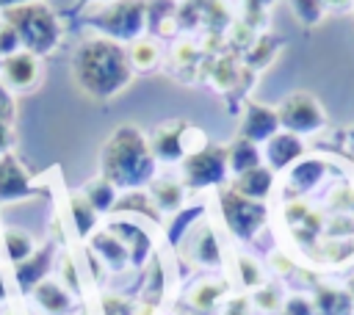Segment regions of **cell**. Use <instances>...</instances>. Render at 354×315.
I'll return each instance as SVG.
<instances>
[{
	"mask_svg": "<svg viewBox=\"0 0 354 315\" xmlns=\"http://www.w3.org/2000/svg\"><path fill=\"white\" fill-rule=\"evenodd\" d=\"M0 66H3V55H0Z\"/></svg>",
	"mask_w": 354,
	"mask_h": 315,
	"instance_id": "obj_38",
	"label": "cell"
},
{
	"mask_svg": "<svg viewBox=\"0 0 354 315\" xmlns=\"http://www.w3.org/2000/svg\"><path fill=\"white\" fill-rule=\"evenodd\" d=\"M0 19L17 30L22 50H28L39 58L53 52L61 41V22L53 14V8H47L44 3H28V6H17V8H6Z\"/></svg>",
	"mask_w": 354,
	"mask_h": 315,
	"instance_id": "obj_3",
	"label": "cell"
},
{
	"mask_svg": "<svg viewBox=\"0 0 354 315\" xmlns=\"http://www.w3.org/2000/svg\"><path fill=\"white\" fill-rule=\"evenodd\" d=\"M279 133V116H277V108H266V105H257V102H249L246 105V113L241 119V130L238 135L257 144V141H268L271 135Z\"/></svg>",
	"mask_w": 354,
	"mask_h": 315,
	"instance_id": "obj_9",
	"label": "cell"
},
{
	"mask_svg": "<svg viewBox=\"0 0 354 315\" xmlns=\"http://www.w3.org/2000/svg\"><path fill=\"white\" fill-rule=\"evenodd\" d=\"M88 25H94L105 39L113 41H136L141 39V30L147 25V3L144 0H111L102 3L94 14L86 17Z\"/></svg>",
	"mask_w": 354,
	"mask_h": 315,
	"instance_id": "obj_4",
	"label": "cell"
},
{
	"mask_svg": "<svg viewBox=\"0 0 354 315\" xmlns=\"http://www.w3.org/2000/svg\"><path fill=\"white\" fill-rule=\"evenodd\" d=\"M196 260L205 262V265H216V262L221 260V257H218V249H216V238H213L210 229L202 232V246L196 249Z\"/></svg>",
	"mask_w": 354,
	"mask_h": 315,
	"instance_id": "obj_27",
	"label": "cell"
},
{
	"mask_svg": "<svg viewBox=\"0 0 354 315\" xmlns=\"http://www.w3.org/2000/svg\"><path fill=\"white\" fill-rule=\"evenodd\" d=\"M304 152V144L299 135L293 133H277L266 141V160H268V169H288L290 163H296Z\"/></svg>",
	"mask_w": 354,
	"mask_h": 315,
	"instance_id": "obj_11",
	"label": "cell"
},
{
	"mask_svg": "<svg viewBox=\"0 0 354 315\" xmlns=\"http://www.w3.org/2000/svg\"><path fill=\"white\" fill-rule=\"evenodd\" d=\"M50 268V249L33 251V257H28L25 262L17 265V282L22 290H33L39 282H44V274Z\"/></svg>",
	"mask_w": 354,
	"mask_h": 315,
	"instance_id": "obj_16",
	"label": "cell"
},
{
	"mask_svg": "<svg viewBox=\"0 0 354 315\" xmlns=\"http://www.w3.org/2000/svg\"><path fill=\"white\" fill-rule=\"evenodd\" d=\"M28 3H39V0H0V11L17 8V6H28Z\"/></svg>",
	"mask_w": 354,
	"mask_h": 315,
	"instance_id": "obj_33",
	"label": "cell"
},
{
	"mask_svg": "<svg viewBox=\"0 0 354 315\" xmlns=\"http://www.w3.org/2000/svg\"><path fill=\"white\" fill-rule=\"evenodd\" d=\"M277 116H279V127H285L293 135H307V133H318L326 124L324 108L321 102L307 94V91H293L288 94L279 105H277Z\"/></svg>",
	"mask_w": 354,
	"mask_h": 315,
	"instance_id": "obj_5",
	"label": "cell"
},
{
	"mask_svg": "<svg viewBox=\"0 0 354 315\" xmlns=\"http://www.w3.org/2000/svg\"><path fill=\"white\" fill-rule=\"evenodd\" d=\"M3 251H6V257H8L14 265H19V262H25L28 257H33L36 243H33V238H30L25 229H6V232H3Z\"/></svg>",
	"mask_w": 354,
	"mask_h": 315,
	"instance_id": "obj_18",
	"label": "cell"
},
{
	"mask_svg": "<svg viewBox=\"0 0 354 315\" xmlns=\"http://www.w3.org/2000/svg\"><path fill=\"white\" fill-rule=\"evenodd\" d=\"M288 3L301 25H318L324 19V11H326L324 0H288Z\"/></svg>",
	"mask_w": 354,
	"mask_h": 315,
	"instance_id": "obj_23",
	"label": "cell"
},
{
	"mask_svg": "<svg viewBox=\"0 0 354 315\" xmlns=\"http://www.w3.org/2000/svg\"><path fill=\"white\" fill-rule=\"evenodd\" d=\"M11 144H14V130H11V124L0 122V155H8Z\"/></svg>",
	"mask_w": 354,
	"mask_h": 315,
	"instance_id": "obj_31",
	"label": "cell"
},
{
	"mask_svg": "<svg viewBox=\"0 0 354 315\" xmlns=\"http://www.w3.org/2000/svg\"><path fill=\"white\" fill-rule=\"evenodd\" d=\"M224 171H227V149L221 146H205L183 160V177L191 188L216 185L224 180Z\"/></svg>",
	"mask_w": 354,
	"mask_h": 315,
	"instance_id": "obj_6",
	"label": "cell"
},
{
	"mask_svg": "<svg viewBox=\"0 0 354 315\" xmlns=\"http://www.w3.org/2000/svg\"><path fill=\"white\" fill-rule=\"evenodd\" d=\"M14 113H17V105H14V91H8V88L0 83V122L14 124Z\"/></svg>",
	"mask_w": 354,
	"mask_h": 315,
	"instance_id": "obj_28",
	"label": "cell"
},
{
	"mask_svg": "<svg viewBox=\"0 0 354 315\" xmlns=\"http://www.w3.org/2000/svg\"><path fill=\"white\" fill-rule=\"evenodd\" d=\"M152 199L160 210H177L183 204V185L174 180H155L152 182Z\"/></svg>",
	"mask_w": 354,
	"mask_h": 315,
	"instance_id": "obj_21",
	"label": "cell"
},
{
	"mask_svg": "<svg viewBox=\"0 0 354 315\" xmlns=\"http://www.w3.org/2000/svg\"><path fill=\"white\" fill-rule=\"evenodd\" d=\"M97 3H111V0H97Z\"/></svg>",
	"mask_w": 354,
	"mask_h": 315,
	"instance_id": "obj_37",
	"label": "cell"
},
{
	"mask_svg": "<svg viewBox=\"0 0 354 315\" xmlns=\"http://www.w3.org/2000/svg\"><path fill=\"white\" fill-rule=\"evenodd\" d=\"M221 204H224V218H227V227L241 235V238H249L266 218V210L252 202V199H243L241 193L235 191H224L221 196Z\"/></svg>",
	"mask_w": 354,
	"mask_h": 315,
	"instance_id": "obj_8",
	"label": "cell"
},
{
	"mask_svg": "<svg viewBox=\"0 0 354 315\" xmlns=\"http://www.w3.org/2000/svg\"><path fill=\"white\" fill-rule=\"evenodd\" d=\"M72 77L80 94L105 102L122 94L133 80V66L127 50L105 36L86 39L72 55Z\"/></svg>",
	"mask_w": 354,
	"mask_h": 315,
	"instance_id": "obj_1",
	"label": "cell"
},
{
	"mask_svg": "<svg viewBox=\"0 0 354 315\" xmlns=\"http://www.w3.org/2000/svg\"><path fill=\"white\" fill-rule=\"evenodd\" d=\"M72 218H75V227L80 235H88L94 229V221H97V210L88 204V199L80 193V196H72Z\"/></svg>",
	"mask_w": 354,
	"mask_h": 315,
	"instance_id": "obj_22",
	"label": "cell"
},
{
	"mask_svg": "<svg viewBox=\"0 0 354 315\" xmlns=\"http://www.w3.org/2000/svg\"><path fill=\"white\" fill-rule=\"evenodd\" d=\"M313 312H315V307L301 296H290L282 304V315H313Z\"/></svg>",
	"mask_w": 354,
	"mask_h": 315,
	"instance_id": "obj_29",
	"label": "cell"
},
{
	"mask_svg": "<svg viewBox=\"0 0 354 315\" xmlns=\"http://www.w3.org/2000/svg\"><path fill=\"white\" fill-rule=\"evenodd\" d=\"M271 188H274V171L266 169V166H257V169H252V171L238 174V180H235V185H232L235 193H241L243 199H252V202L266 199V196L271 193Z\"/></svg>",
	"mask_w": 354,
	"mask_h": 315,
	"instance_id": "obj_12",
	"label": "cell"
},
{
	"mask_svg": "<svg viewBox=\"0 0 354 315\" xmlns=\"http://www.w3.org/2000/svg\"><path fill=\"white\" fill-rule=\"evenodd\" d=\"M33 298L39 301L41 309H47V312H53V315H61V312H66V309L72 307L69 293H66L58 282H53V279L39 282V285L33 287Z\"/></svg>",
	"mask_w": 354,
	"mask_h": 315,
	"instance_id": "obj_14",
	"label": "cell"
},
{
	"mask_svg": "<svg viewBox=\"0 0 354 315\" xmlns=\"http://www.w3.org/2000/svg\"><path fill=\"white\" fill-rule=\"evenodd\" d=\"M183 124H177V122H171V124H163V127H158L155 130V135H152V141H149V149H152V155L158 158V160H177V158H183V144H185V138H183Z\"/></svg>",
	"mask_w": 354,
	"mask_h": 315,
	"instance_id": "obj_13",
	"label": "cell"
},
{
	"mask_svg": "<svg viewBox=\"0 0 354 315\" xmlns=\"http://www.w3.org/2000/svg\"><path fill=\"white\" fill-rule=\"evenodd\" d=\"M313 307L321 315H351L354 312L351 296L346 290H340V287H318Z\"/></svg>",
	"mask_w": 354,
	"mask_h": 315,
	"instance_id": "obj_17",
	"label": "cell"
},
{
	"mask_svg": "<svg viewBox=\"0 0 354 315\" xmlns=\"http://www.w3.org/2000/svg\"><path fill=\"white\" fill-rule=\"evenodd\" d=\"M243 3H246V8H249V11H263L271 0H243Z\"/></svg>",
	"mask_w": 354,
	"mask_h": 315,
	"instance_id": "obj_34",
	"label": "cell"
},
{
	"mask_svg": "<svg viewBox=\"0 0 354 315\" xmlns=\"http://www.w3.org/2000/svg\"><path fill=\"white\" fill-rule=\"evenodd\" d=\"M100 171L113 188H138L152 180L155 155L144 133L133 124L116 127L100 149Z\"/></svg>",
	"mask_w": 354,
	"mask_h": 315,
	"instance_id": "obj_2",
	"label": "cell"
},
{
	"mask_svg": "<svg viewBox=\"0 0 354 315\" xmlns=\"http://www.w3.org/2000/svg\"><path fill=\"white\" fill-rule=\"evenodd\" d=\"M246 307H249V304H246V298H235V301L230 304V312H241V309L246 312Z\"/></svg>",
	"mask_w": 354,
	"mask_h": 315,
	"instance_id": "obj_35",
	"label": "cell"
},
{
	"mask_svg": "<svg viewBox=\"0 0 354 315\" xmlns=\"http://www.w3.org/2000/svg\"><path fill=\"white\" fill-rule=\"evenodd\" d=\"M348 296H351V304H354V279H351V285H348Z\"/></svg>",
	"mask_w": 354,
	"mask_h": 315,
	"instance_id": "obj_36",
	"label": "cell"
},
{
	"mask_svg": "<svg viewBox=\"0 0 354 315\" xmlns=\"http://www.w3.org/2000/svg\"><path fill=\"white\" fill-rule=\"evenodd\" d=\"M324 6L326 8H335V11H346V8L354 6V0H324Z\"/></svg>",
	"mask_w": 354,
	"mask_h": 315,
	"instance_id": "obj_32",
	"label": "cell"
},
{
	"mask_svg": "<svg viewBox=\"0 0 354 315\" xmlns=\"http://www.w3.org/2000/svg\"><path fill=\"white\" fill-rule=\"evenodd\" d=\"M127 58H130V66L133 72H147V69H155L158 61H160V50L152 39H136L127 50Z\"/></svg>",
	"mask_w": 354,
	"mask_h": 315,
	"instance_id": "obj_19",
	"label": "cell"
},
{
	"mask_svg": "<svg viewBox=\"0 0 354 315\" xmlns=\"http://www.w3.org/2000/svg\"><path fill=\"white\" fill-rule=\"evenodd\" d=\"M238 276H241L243 287H260L263 285V271L249 257H238Z\"/></svg>",
	"mask_w": 354,
	"mask_h": 315,
	"instance_id": "obj_25",
	"label": "cell"
},
{
	"mask_svg": "<svg viewBox=\"0 0 354 315\" xmlns=\"http://www.w3.org/2000/svg\"><path fill=\"white\" fill-rule=\"evenodd\" d=\"M39 80H41V61H39V55H33L28 50H19V52L3 58L0 83L8 91H30V88L39 86Z\"/></svg>",
	"mask_w": 354,
	"mask_h": 315,
	"instance_id": "obj_7",
	"label": "cell"
},
{
	"mask_svg": "<svg viewBox=\"0 0 354 315\" xmlns=\"http://www.w3.org/2000/svg\"><path fill=\"white\" fill-rule=\"evenodd\" d=\"M221 293H224V285H218V282H202V285H196L191 290V304L196 309H210L221 298Z\"/></svg>",
	"mask_w": 354,
	"mask_h": 315,
	"instance_id": "obj_24",
	"label": "cell"
},
{
	"mask_svg": "<svg viewBox=\"0 0 354 315\" xmlns=\"http://www.w3.org/2000/svg\"><path fill=\"white\" fill-rule=\"evenodd\" d=\"M227 166L235 171V174H243V171H252L260 166V149L257 144L246 141V138H235L227 149Z\"/></svg>",
	"mask_w": 354,
	"mask_h": 315,
	"instance_id": "obj_15",
	"label": "cell"
},
{
	"mask_svg": "<svg viewBox=\"0 0 354 315\" xmlns=\"http://www.w3.org/2000/svg\"><path fill=\"white\" fill-rule=\"evenodd\" d=\"M30 193H33V185L22 163L11 152L0 155V202H17Z\"/></svg>",
	"mask_w": 354,
	"mask_h": 315,
	"instance_id": "obj_10",
	"label": "cell"
},
{
	"mask_svg": "<svg viewBox=\"0 0 354 315\" xmlns=\"http://www.w3.org/2000/svg\"><path fill=\"white\" fill-rule=\"evenodd\" d=\"M83 196L88 199V204H91L97 213H102V210L113 207V202H116V188H113L105 177H97V180H91V182L83 188Z\"/></svg>",
	"mask_w": 354,
	"mask_h": 315,
	"instance_id": "obj_20",
	"label": "cell"
},
{
	"mask_svg": "<svg viewBox=\"0 0 354 315\" xmlns=\"http://www.w3.org/2000/svg\"><path fill=\"white\" fill-rule=\"evenodd\" d=\"M254 304L257 307H263V309H277L279 307V296H277V290L274 287H257V293H254Z\"/></svg>",
	"mask_w": 354,
	"mask_h": 315,
	"instance_id": "obj_30",
	"label": "cell"
},
{
	"mask_svg": "<svg viewBox=\"0 0 354 315\" xmlns=\"http://www.w3.org/2000/svg\"><path fill=\"white\" fill-rule=\"evenodd\" d=\"M19 50H22V41H19L17 30H14L8 22L0 19V55L8 58V55H14V52H19Z\"/></svg>",
	"mask_w": 354,
	"mask_h": 315,
	"instance_id": "obj_26",
	"label": "cell"
}]
</instances>
